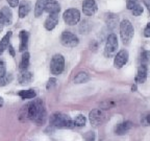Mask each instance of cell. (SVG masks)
<instances>
[{"instance_id": "obj_1", "label": "cell", "mask_w": 150, "mask_h": 141, "mask_svg": "<svg viewBox=\"0 0 150 141\" xmlns=\"http://www.w3.org/2000/svg\"><path fill=\"white\" fill-rule=\"evenodd\" d=\"M50 125L54 129H72L74 127L70 116L61 112H55L50 116Z\"/></svg>"}, {"instance_id": "obj_2", "label": "cell", "mask_w": 150, "mask_h": 141, "mask_svg": "<svg viewBox=\"0 0 150 141\" xmlns=\"http://www.w3.org/2000/svg\"><path fill=\"white\" fill-rule=\"evenodd\" d=\"M134 29L132 24L130 23V21L127 20V19L122 20L121 23H120V36H121L123 44L128 45L130 43L131 39L134 38Z\"/></svg>"}, {"instance_id": "obj_3", "label": "cell", "mask_w": 150, "mask_h": 141, "mask_svg": "<svg viewBox=\"0 0 150 141\" xmlns=\"http://www.w3.org/2000/svg\"><path fill=\"white\" fill-rule=\"evenodd\" d=\"M65 69V59L59 53L54 54L50 61V72L53 75H59Z\"/></svg>"}, {"instance_id": "obj_4", "label": "cell", "mask_w": 150, "mask_h": 141, "mask_svg": "<svg viewBox=\"0 0 150 141\" xmlns=\"http://www.w3.org/2000/svg\"><path fill=\"white\" fill-rule=\"evenodd\" d=\"M118 38L115 33H110L108 35V39H106L105 47H104V56L106 58H112L114 54L117 52L118 49Z\"/></svg>"}, {"instance_id": "obj_5", "label": "cell", "mask_w": 150, "mask_h": 141, "mask_svg": "<svg viewBox=\"0 0 150 141\" xmlns=\"http://www.w3.org/2000/svg\"><path fill=\"white\" fill-rule=\"evenodd\" d=\"M106 118L108 117H106L105 112L100 109L92 110L89 114V120L93 127H99V125H103L106 121Z\"/></svg>"}, {"instance_id": "obj_6", "label": "cell", "mask_w": 150, "mask_h": 141, "mask_svg": "<svg viewBox=\"0 0 150 141\" xmlns=\"http://www.w3.org/2000/svg\"><path fill=\"white\" fill-rule=\"evenodd\" d=\"M63 19L67 25L73 26L80 20V12L77 9H68L63 14Z\"/></svg>"}, {"instance_id": "obj_7", "label": "cell", "mask_w": 150, "mask_h": 141, "mask_svg": "<svg viewBox=\"0 0 150 141\" xmlns=\"http://www.w3.org/2000/svg\"><path fill=\"white\" fill-rule=\"evenodd\" d=\"M61 43L65 47H71V48H73V47H76L79 44V40H78V38L76 35H74L71 31H66L61 36Z\"/></svg>"}, {"instance_id": "obj_8", "label": "cell", "mask_w": 150, "mask_h": 141, "mask_svg": "<svg viewBox=\"0 0 150 141\" xmlns=\"http://www.w3.org/2000/svg\"><path fill=\"white\" fill-rule=\"evenodd\" d=\"M44 12L49 15L59 14L61 12V5L57 0H44Z\"/></svg>"}, {"instance_id": "obj_9", "label": "cell", "mask_w": 150, "mask_h": 141, "mask_svg": "<svg viewBox=\"0 0 150 141\" xmlns=\"http://www.w3.org/2000/svg\"><path fill=\"white\" fill-rule=\"evenodd\" d=\"M39 101V108H38V114L35 119L33 120V122H35L38 125H42L46 122L47 119V113H46V109H45L44 103H43L42 99H38Z\"/></svg>"}, {"instance_id": "obj_10", "label": "cell", "mask_w": 150, "mask_h": 141, "mask_svg": "<svg viewBox=\"0 0 150 141\" xmlns=\"http://www.w3.org/2000/svg\"><path fill=\"white\" fill-rule=\"evenodd\" d=\"M129 58L128 51L125 49H122L118 52L117 54L115 56V59H114V66L116 68H122L125 64L127 63Z\"/></svg>"}, {"instance_id": "obj_11", "label": "cell", "mask_w": 150, "mask_h": 141, "mask_svg": "<svg viewBox=\"0 0 150 141\" xmlns=\"http://www.w3.org/2000/svg\"><path fill=\"white\" fill-rule=\"evenodd\" d=\"M98 6L95 0H83L82 2V12L86 16H93L97 12Z\"/></svg>"}, {"instance_id": "obj_12", "label": "cell", "mask_w": 150, "mask_h": 141, "mask_svg": "<svg viewBox=\"0 0 150 141\" xmlns=\"http://www.w3.org/2000/svg\"><path fill=\"white\" fill-rule=\"evenodd\" d=\"M18 7H19V11H18L19 18L23 19L26 16H28L29 12L31 11V2L29 0H22L21 2L19 3Z\"/></svg>"}, {"instance_id": "obj_13", "label": "cell", "mask_w": 150, "mask_h": 141, "mask_svg": "<svg viewBox=\"0 0 150 141\" xmlns=\"http://www.w3.org/2000/svg\"><path fill=\"white\" fill-rule=\"evenodd\" d=\"M19 39H20L19 51L20 52L27 51L28 41H29V33H28L27 31H21L20 33H19Z\"/></svg>"}, {"instance_id": "obj_14", "label": "cell", "mask_w": 150, "mask_h": 141, "mask_svg": "<svg viewBox=\"0 0 150 141\" xmlns=\"http://www.w3.org/2000/svg\"><path fill=\"white\" fill-rule=\"evenodd\" d=\"M59 14H53V15H49V16L47 17V19L45 20L44 22V27L46 28L47 31H52L54 29L57 23H59Z\"/></svg>"}, {"instance_id": "obj_15", "label": "cell", "mask_w": 150, "mask_h": 141, "mask_svg": "<svg viewBox=\"0 0 150 141\" xmlns=\"http://www.w3.org/2000/svg\"><path fill=\"white\" fill-rule=\"evenodd\" d=\"M131 127H132V125H131L130 121H124V122H121V123H118V125L115 127V130H114V131H115L116 135L121 136V135L126 134L127 132L131 129Z\"/></svg>"}, {"instance_id": "obj_16", "label": "cell", "mask_w": 150, "mask_h": 141, "mask_svg": "<svg viewBox=\"0 0 150 141\" xmlns=\"http://www.w3.org/2000/svg\"><path fill=\"white\" fill-rule=\"evenodd\" d=\"M147 65H141L138 69V74L136 76V82L139 84H143L145 83L146 78H147Z\"/></svg>"}, {"instance_id": "obj_17", "label": "cell", "mask_w": 150, "mask_h": 141, "mask_svg": "<svg viewBox=\"0 0 150 141\" xmlns=\"http://www.w3.org/2000/svg\"><path fill=\"white\" fill-rule=\"evenodd\" d=\"M1 15L3 17V20H4L5 25H11L13 23V12L12 9H9L8 6H3L2 9H0Z\"/></svg>"}, {"instance_id": "obj_18", "label": "cell", "mask_w": 150, "mask_h": 141, "mask_svg": "<svg viewBox=\"0 0 150 141\" xmlns=\"http://www.w3.org/2000/svg\"><path fill=\"white\" fill-rule=\"evenodd\" d=\"M12 36H13L12 31H8V33H6V35L3 36V38L0 40V54H2L3 52L8 48V45L11 44L9 41H11Z\"/></svg>"}, {"instance_id": "obj_19", "label": "cell", "mask_w": 150, "mask_h": 141, "mask_svg": "<svg viewBox=\"0 0 150 141\" xmlns=\"http://www.w3.org/2000/svg\"><path fill=\"white\" fill-rule=\"evenodd\" d=\"M33 80V73L29 71H22L18 76V82L20 85H27Z\"/></svg>"}, {"instance_id": "obj_20", "label": "cell", "mask_w": 150, "mask_h": 141, "mask_svg": "<svg viewBox=\"0 0 150 141\" xmlns=\"http://www.w3.org/2000/svg\"><path fill=\"white\" fill-rule=\"evenodd\" d=\"M29 61H30V54L28 51H24L23 54H22V59L21 62H20V66H19V69L20 71H26L29 66Z\"/></svg>"}, {"instance_id": "obj_21", "label": "cell", "mask_w": 150, "mask_h": 141, "mask_svg": "<svg viewBox=\"0 0 150 141\" xmlns=\"http://www.w3.org/2000/svg\"><path fill=\"white\" fill-rule=\"evenodd\" d=\"M18 95L22 99H31L37 96V93H35V91L33 89H28V90H21L18 93Z\"/></svg>"}, {"instance_id": "obj_22", "label": "cell", "mask_w": 150, "mask_h": 141, "mask_svg": "<svg viewBox=\"0 0 150 141\" xmlns=\"http://www.w3.org/2000/svg\"><path fill=\"white\" fill-rule=\"evenodd\" d=\"M90 80V76L87 72H84V71H80L78 72L77 74L75 75L74 78V83L75 84H82V83H86Z\"/></svg>"}, {"instance_id": "obj_23", "label": "cell", "mask_w": 150, "mask_h": 141, "mask_svg": "<svg viewBox=\"0 0 150 141\" xmlns=\"http://www.w3.org/2000/svg\"><path fill=\"white\" fill-rule=\"evenodd\" d=\"M44 13V0H37L35 5V17L40 18Z\"/></svg>"}, {"instance_id": "obj_24", "label": "cell", "mask_w": 150, "mask_h": 141, "mask_svg": "<svg viewBox=\"0 0 150 141\" xmlns=\"http://www.w3.org/2000/svg\"><path fill=\"white\" fill-rule=\"evenodd\" d=\"M105 21H106V24H108V27L115 28L118 23V16L115 14H108V15H106Z\"/></svg>"}, {"instance_id": "obj_25", "label": "cell", "mask_w": 150, "mask_h": 141, "mask_svg": "<svg viewBox=\"0 0 150 141\" xmlns=\"http://www.w3.org/2000/svg\"><path fill=\"white\" fill-rule=\"evenodd\" d=\"M14 80V76H13L12 73H6L4 76L0 78V87H3V86H6V85L11 84Z\"/></svg>"}, {"instance_id": "obj_26", "label": "cell", "mask_w": 150, "mask_h": 141, "mask_svg": "<svg viewBox=\"0 0 150 141\" xmlns=\"http://www.w3.org/2000/svg\"><path fill=\"white\" fill-rule=\"evenodd\" d=\"M86 122H87V118L84 117L83 115H77L75 117V119L73 120V125L74 127H83L86 125Z\"/></svg>"}, {"instance_id": "obj_27", "label": "cell", "mask_w": 150, "mask_h": 141, "mask_svg": "<svg viewBox=\"0 0 150 141\" xmlns=\"http://www.w3.org/2000/svg\"><path fill=\"white\" fill-rule=\"evenodd\" d=\"M141 61H142V65H147L150 62V51L144 50L141 54Z\"/></svg>"}, {"instance_id": "obj_28", "label": "cell", "mask_w": 150, "mask_h": 141, "mask_svg": "<svg viewBox=\"0 0 150 141\" xmlns=\"http://www.w3.org/2000/svg\"><path fill=\"white\" fill-rule=\"evenodd\" d=\"M83 137L86 141H95V139H96V134H95L94 132L90 131V132H87Z\"/></svg>"}, {"instance_id": "obj_29", "label": "cell", "mask_w": 150, "mask_h": 141, "mask_svg": "<svg viewBox=\"0 0 150 141\" xmlns=\"http://www.w3.org/2000/svg\"><path fill=\"white\" fill-rule=\"evenodd\" d=\"M56 78H50L49 80H48V82H47L46 84V89L47 90H51L52 88H54L56 86Z\"/></svg>"}, {"instance_id": "obj_30", "label": "cell", "mask_w": 150, "mask_h": 141, "mask_svg": "<svg viewBox=\"0 0 150 141\" xmlns=\"http://www.w3.org/2000/svg\"><path fill=\"white\" fill-rule=\"evenodd\" d=\"M131 11H132V14H134V16L138 17V16H140L142 13H143V7H142V5H141V4H137L134 9H131Z\"/></svg>"}, {"instance_id": "obj_31", "label": "cell", "mask_w": 150, "mask_h": 141, "mask_svg": "<svg viewBox=\"0 0 150 141\" xmlns=\"http://www.w3.org/2000/svg\"><path fill=\"white\" fill-rule=\"evenodd\" d=\"M6 74V65L3 61H0V78Z\"/></svg>"}, {"instance_id": "obj_32", "label": "cell", "mask_w": 150, "mask_h": 141, "mask_svg": "<svg viewBox=\"0 0 150 141\" xmlns=\"http://www.w3.org/2000/svg\"><path fill=\"white\" fill-rule=\"evenodd\" d=\"M137 4H139L138 0H127L126 1V6L128 9H132Z\"/></svg>"}, {"instance_id": "obj_33", "label": "cell", "mask_w": 150, "mask_h": 141, "mask_svg": "<svg viewBox=\"0 0 150 141\" xmlns=\"http://www.w3.org/2000/svg\"><path fill=\"white\" fill-rule=\"evenodd\" d=\"M6 2L8 3V5L11 7H18L20 1L19 0H6Z\"/></svg>"}, {"instance_id": "obj_34", "label": "cell", "mask_w": 150, "mask_h": 141, "mask_svg": "<svg viewBox=\"0 0 150 141\" xmlns=\"http://www.w3.org/2000/svg\"><path fill=\"white\" fill-rule=\"evenodd\" d=\"M144 36H145L146 38H150V22L147 24V26H146L145 29H144Z\"/></svg>"}, {"instance_id": "obj_35", "label": "cell", "mask_w": 150, "mask_h": 141, "mask_svg": "<svg viewBox=\"0 0 150 141\" xmlns=\"http://www.w3.org/2000/svg\"><path fill=\"white\" fill-rule=\"evenodd\" d=\"M4 20H3V17L1 15V12H0V33H2L3 28H4Z\"/></svg>"}, {"instance_id": "obj_36", "label": "cell", "mask_w": 150, "mask_h": 141, "mask_svg": "<svg viewBox=\"0 0 150 141\" xmlns=\"http://www.w3.org/2000/svg\"><path fill=\"white\" fill-rule=\"evenodd\" d=\"M143 122L145 123V125H150V114H147V115L144 117Z\"/></svg>"}, {"instance_id": "obj_37", "label": "cell", "mask_w": 150, "mask_h": 141, "mask_svg": "<svg viewBox=\"0 0 150 141\" xmlns=\"http://www.w3.org/2000/svg\"><path fill=\"white\" fill-rule=\"evenodd\" d=\"M7 49H8V51H9V53H11V56H15V49H14V47H13L12 45L9 44L8 45V48H7Z\"/></svg>"}, {"instance_id": "obj_38", "label": "cell", "mask_w": 150, "mask_h": 141, "mask_svg": "<svg viewBox=\"0 0 150 141\" xmlns=\"http://www.w3.org/2000/svg\"><path fill=\"white\" fill-rule=\"evenodd\" d=\"M144 1V4L146 5V7H147L148 12L150 13V0H143Z\"/></svg>"}, {"instance_id": "obj_39", "label": "cell", "mask_w": 150, "mask_h": 141, "mask_svg": "<svg viewBox=\"0 0 150 141\" xmlns=\"http://www.w3.org/2000/svg\"><path fill=\"white\" fill-rule=\"evenodd\" d=\"M3 105H4V100H3V98L1 96H0V108H2Z\"/></svg>"}, {"instance_id": "obj_40", "label": "cell", "mask_w": 150, "mask_h": 141, "mask_svg": "<svg viewBox=\"0 0 150 141\" xmlns=\"http://www.w3.org/2000/svg\"><path fill=\"white\" fill-rule=\"evenodd\" d=\"M0 1H1V0H0Z\"/></svg>"}]
</instances>
